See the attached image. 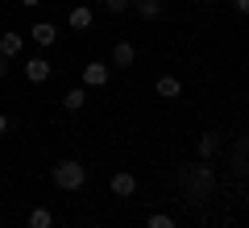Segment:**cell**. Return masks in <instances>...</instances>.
Listing matches in <instances>:
<instances>
[{
    "instance_id": "1",
    "label": "cell",
    "mask_w": 249,
    "mask_h": 228,
    "mask_svg": "<svg viewBox=\"0 0 249 228\" xmlns=\"http://www.w3.org/2000/svg\"><path fill=\"white\" fill-rule=\"evenodd\" d=\"M50 178H54L58 191H83V183H88V166L75 162V158H62V162H54Z\"/></svg>"
},
{
    "instance_id": "2",
    "label": "cell",
    "mask_w": 249,
    "mask_h": 228,
    "mask_svg": "<svg viewBox=\"0 0 249 228\" xmlns=\"http://www.w3.org/2000/svg\"><path fill=\"white\" fill-rule=\"evenodd\" d=\"M212 187H216V170L208 166V162H204V166H191V170H187V195H191V199H204Z\"/></svg>"
},
{
    "instance_id": "3",
    "label": "cell",
    "mask_w": 249,
    "mask_h": 228,
    "mask_svg": "<svg viewBox=\"0 0 249 228\" xmlns=\"http://www.w3.org/2000/svg\"><path fill=\"white\" fill-rule=\"evenodd\" d=\"M108 75H112V67L100 58H91L88 67H83V88H108Z\"/></svg>"
},
{
    "instance_id": "4",
    "label": "cell",
    "mask_w": 249,
    "mask_h": 228,
    "mask_svg": "<svg viewBox=\"0 0 249 228\" xmlns=\"http://www.w3.org/2000/svg\"><path fill=\"white\" fill-rule=\"evenodd\" d=\"M29 37H34L42 50H50V46L58 42V25H54V21H37V25H29Z\"/></svg>"
},
{
    "instance_id": "5",
    "label": "cell",
    "mask_w": 249,
    "mask_h": 228,
    "mask_svg": "<svg viewBox=\"0 0 249 228\" xmlns=\"http://www.w3.org/2000/svg\"><path fill=\"white\" fill-rule=\"evenodd\" d=\"M50 75H54V67H50V62L42 58V54H34V58H25V79H29V83H46Z\"/></svg>"
},
{
    "instance_id": "6",
    "label": "cell",
    "mask_w": 249,
    "mask_h": 228,
    "mask_svg": "<svg viewBox=\"0 0 249 228\" xmlns=\"http://www.w3.org/2000/svg\"><path fill=\"white\" fill-rule=\"evenodd\" d=\"M108 187H112V195H116V199H129V195H137V178L129 175V170H116Z\"/></svg>"
},
{
    "instance_id": "7",
    "label": "cell",
    "mask_w": 249,
    "mask_h": 228,
    "mask_svg": "<svg viewBox=\"0 0 249 228\" xmlns=\"http://www.w3.org/2000/svg\"><path fill=\"white\" fill-rule=\"evenodd\" d=\"M91 21H96V13L88 4H71V13H67V25L71 29H91Z\"/></svg>"
},
{
    "instance_id": "8",
    "label": "cell",
    "mask_w": 249,
    "mask_h": 228,
    "mask_svg": "<svg viewBox=\"0 0 249 228\" xmlns=\"http://www.w3.org/2000/svg\"><path fill=\"white\" fill-rule=\"evenodd\" d=\"M21 50H25V37H21V34H13V29H9V34H0V54H4V58H17V54Z\"/></svg>"
},
{
    "instance_id": "9",
    "label": "cell",
    "mask_w": 249,
    "mask_h": 228,
    "mask_svg": "<svg viewBox=\"0 0 249 228\" xmlns=\"http://www.w3.org/2000/svg\"><path fill=\"white\" fill-rule=\"evenodd\" d=\"M137 62V46L133 42H116L112 46V67H133Z\"/></svg>"
},
{
    "instance_id": "10",
    "label": "cell",
    "mask_w": 249,
    "mask_h": 228,
    "mask_svg": "<svg viewBox=\"0 0 249 228\" xmlns=\"http://www.w3.org/2000/svg\"><path fill=\"white\" fill-rule=\"evenodd\" d=\"M154 91H158V100H178L183 96V83H178L175 75H162V79L154 83Z\"/></svg>"
},
{
    "instance_id": "11",
    "label": "cell",
    "mask_w": 249,
    "mask_h": 228,
    "mask_svg": "<svg viewBox=\"0 0 249 228\" xmlns=\"http://www.w3.org/2000/svg\"><path fill=\"white\" fill-rule=\"evenodd\" d=\"M83 104H88V88H67L62 91V108L67 112H79Z\"/></svg>"
},
{
    "instance_id": "12",
    "label": "cell",
    "mask_w": 249,
    "mask_h": 228,
    "mask_svg": "<svg viewBox=\"0 0 249 228\" xmlns=\"http://www.w3.org/2000/svg\"><path fill=\"white\" fill-rule=\"evenodd\" d=\"M133 9H137V17L158 21V17H162V0H133Z\"/></svg>"
},
{
    "instance_id": "13",
    "label": "cell",
    "mask_w": 249,
    "mask_h": 228,
    "mask_svg": "<svg viewBox=\"0 0 249 228\" xmlns=\"http://www.w3.org/2000/svg\"><path fill=\"white\" fill-rule=\"evenodd\" d=\"M196 149H199V158H212V154H216V149H220V137H216V133H204V137H199L196 141Z\"/></svg>"
},
{
    "instance_id": "14",
    "label": "cell",
    "mask_w": 249,
    "mask_h": 228,
    "mask_svg": "<svg viewBox=\"0 0 249 228\" xmlns=\"http://www.w3.org/2000/svg\"><path fill=\"white\" fill-rule=\"evenodd\" d=\"M29 228H54V211L50 208H34L29 211Z\"/></svg>"
},
{
    "instance_id": "15",
    "label": "cell",
    "mask_w": 249,
    "mask_h": 228,
    "mask_svg": "<svg viewBox=\"0 0 249 228\" xmlns=\"http://www.w3.org/2000/svg\"><path fill=\"white\" fill-rule=\"evenodd\" d=\"M145 228H178V224H175V216H166V211H154V216L145 220Z\"/></svg>"
},
{
    "instance_id": "16",
    "label": "cell",
    "mask_w": 249,
    "mask_h": 228,
    "mask_svg": "<svg viewBox=\"0 0 249 228\" xmlns=\"http://www.w3.org/2000/svg\"><path fill=\"white\" fill-rule=\"evenodd\" d=\"M104 4H108V13H124L129 4H133V0H104Z\"/></svg>"
},
{
    "instance_id": "17",
    "label": "cell",
    "mask_w": 249,
    "mask_h": 228,
    "mask_svg": "<svg viewBox=\"0 0 249 228\" xmlns=\"http://www.w3.org/2000/svg\"><path fill=\"white\" fill-rule=\"evenodd\" d=\"M232 9H237L241 17H249V0H232Z\"/></svg>"
},
{
    "instance_id": "18",
    "label": "cell",
    "mask_w": 249,
    "mask_h": 228,
    "mask_svg": "<svg viewBox=\"0 0 249 228\" xmlns=\"http://www.w3.org/2000/svg\"><path fill=\"white\" fill-rule=\"evenodd\" d=\"M4 75H9V58H4V54H0V79H4Z\"/></svg>"
},
{
    "instance_id": "19",
    "label": "cell",
    "mask_w": 249,
    "mask_h": 228,
    "mask_svg": "<svg viewBox=\"0 0 249 228\" xmlns=\"http://www.w3.org/2000/svg\"><path fill=\"white\" fill-rule=\"evenodd\" d=\"M4 133H9V116L0 112V137H4Z\"/></svg>"
},
{
    "instance_id": "20",
    "label": "cell",
    "mask_w": 249,
    "mask_h": 228,
    "mask_svg": "<svg viewBox=\"0 0 249 228\" xmlns=\"http://www.w3.org/2000/svg\"><path fill=\"white\" fill-rule=\"evenodd\" d=\"M21 4H25V9H37V4H42V0H21Z\"/></svg>"
}]
</instances>
